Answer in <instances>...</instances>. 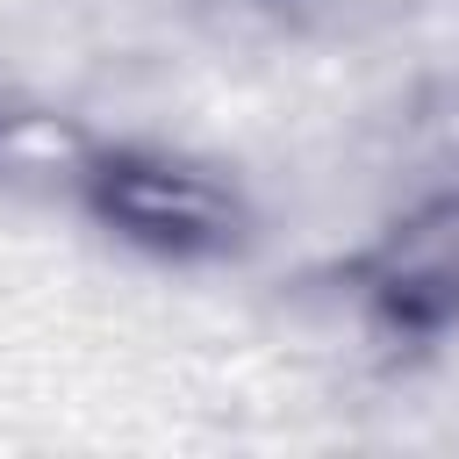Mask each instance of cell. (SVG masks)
Returning <instances> with one entry per match:
<instances>
[{
  "instance_id": "1",
  "label": "cell",
  "mask_w": 459,
  "mask_h": 459,
  "mask_svg": "<svg viewBox=\"0 0 459 459\" xmlns=\"http://www.w3.org/2000/svg\"><path fill=\"white\" fill-rule=\"evenodd\" d=\"M72 201L100 237L158 265H222L258 230V208L230 165L158 136L86 143L72 158Z\"/></svg>"
},
{
  "instance_id": "2",
  "label": "cell",
  "mask_w": 459,
  "mask_h": 459,
  "mask_svg": "<svg viewBox=\"0 0 459 459\" xmlns=\"http://www.w3.org/2000/svg\"><path fill=\"white\" fill-rule=\"evenodd\" d=\"M344 287L387 351H437L459 337V194L387 222L344 265Z\"/></svg>"
},
{
  "instance_id": "3",
  "label": "cell",
  "mask_w": 459,
  "mask_h": 459,
  "mask_svg": "<svg viewBox=\"0 0 459 459\" xmlns=\"http://www.w3.org/2000/svg\"><path fill=\"white\" fill-rule=\"evenodd\" d=\"M0 143H7V122H0Z\"/></svg>"
}]
</instances>
